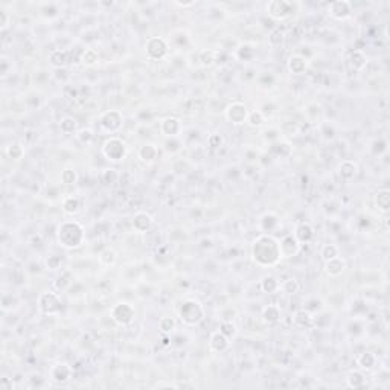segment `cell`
Masks as SVG:
<instances>
[{"label":"cell","mask_w":390,"mask_h":390,"mask_svg":"<svg viewBox=\"0 0 390 390\" xmlns=\"http://www.w3.org/2000/svg\"><path fill=\"white\" fill-rule=\"evenodd\" d=\"M84 240H86V230L78 221L68 220L58 226L56 241L62 248H68V250L78 248L82 246Z\"/></svg>","instance_id":"obj_2"},{"label":"cell","mask_w":390,"mask_h":390,"mask_svg":"<svg viewBox=\"0 0 390 390\" xmlns=\"http://www.w3.org/2000/svg\"><path fill=\"white\" fill-rule=\"evenodd\" d=\"M176 5H177V6H180V8H190V6H194V5H195V2H188V4L176 2Z\"/></svg>","instance_id":"obj_50"},{"label":"cell","mask_w":390,"mask_h":390,"mask_svg":"<svg viewBox=\"0 0 390 390\" xmlns=\"http://www.w3.org/2000/svg\"><path fill=\"white\" fill-rule=\"evenodd\" d=\"M168 52H170V44L162 37H151L145 44V54L152 61L164 60L168 55Z\"/></svg>","instance_id":"obj_7"},{"label":"cell","mask_w":390,"mask_h":390,"mask_svg":"<svg viewBox=\"0 0 390 390\" xmlns=\"http://www.w3.org/2000/svg\"><path fill=\"white\" fill-rule=\"evenodd\" d=\"M286 66H288V70H290L291 74L302 75V74H305L306 69H308V62H306V60H305L304 56H300V55H292V56H290Z\"/></svg>","instance_id":"obj_23"},{"label":"cell","mask_w":390,"mask_h":390,"mask_svg":"<svg viewBox=\"0 0 390 390\" xmlns=\"http://www.w3.org/2000/svg\"><path fill=\"white\" fill-rule=\"evenodd\" d=\"M178 317L186 326H197V324H200L204 320L206 311H204V306L198 300L189 299V300L183 302V305L180 306Z\"/></svg>","instance_id":"obj_3"},{"label":"cell","mask_w":390,"mask_h":390,"mask_svg":"<svg viewBox=\"0 0 390 390\" xmlns=\"http://www.w3.org/2000/svg\"><path fill=\"white\" fill-rule=\"evenodd\" d=\"M101 182L104 183V184H114L118 180H119V172H118V170H114V168H107V170H104L102 172H101Z\"/></svg>","instance_id":"obj_36"},{"label":"cell","mask_w":390,"mask_h":390,"mask_svg":"<svg viewBox=\"0 0 390 390\" xmlns=\"http://www.w3.org/2000/svg\"><path fill=\"white\" fill-rule=\"evenodd\" d=\"M176 318L174 317H170V316H165V317H162L160 320H158V328H160V331L164 332L165 336H168V334H171L174 330H176Z\"/></svg>","instance_id":"obj_34"},{"label":"cell","mask_w":390,"mask_h":390,"mask_svg":"<svg viewBox=\"0 0 390 390\" xmlns=\"http://www.w3.org/2000/svg\"><path fill=\"white\" fill-rule=\"evenodd\" d=\"M54 285H55V288H56V290H64V288H66V286L69 285V280L62 276V278H58V279L55 280V284H54Z\"/></svg>","instance_id":"obj_48"},{"label":"cell","mask_w":390,"mask_h":390,"mask_svg":"<svg viewBox=\"0 0 390 390\" xmlns=\"http://www.w3.org/2000/svg\"><path fill=\"white\" fill-rule=\"evenodd\" d=\"M61 182L64 184H75L78 182V172L72 168H66L61 172Z\"/></svg>","instance_id":"obj_37"},{"label":"cell","mask_w":390,"mask_h":390,"mask_svg":"<svg viewBox=\"0 0 390 390\" xmlns=\"http://www.w3.org/2000/svg\"><path fill=\"white\" fill-rule=\"evenodd\" d=\"M100 259H101V262L106 264V266H113V264L116 262V253H114L112 248H106V250L101 253Z\"/></svg>","instance_id":"obj_43"},{"label":"cell","mask_w":390,"mask_h":390,"mask_svg":"<svg viewBox=\"0 0 390 390\" xmlns=\"http://www.w3.org/2000/svg\"><path fill=\"white\" fill-rule=\"evenodd\" d=\"M6 152H8V156H10L11 158H14V160H18V158H22V157H23V154H24V148H23L20 144H12V145H10V146H8Z\"/></svg>","instance_id":"obj_42"},{"label":"cell","mask_w":390,"mask_h":390,"mask_svg":"<svg viewBox=\"0 0 390 390\" xmlns=\"http://www.w3.org/2000/svg\"><path fill=\"white\" fill-rule=\"evenodd\" d=\"M344 268H346V261L340 254L324 261V273L330 278H338L344 272Z\"/></svg>","instance_id":"obj_13"},{"label":"cell","mask_w":390,"mask_h":390,"mask_svg":"<svg viewBox=\"0 0 390 390\" xmlns=\"http://www.w3.org/2000/svg\"><path fill=\"white\" fill-rule=\"evenodd\" d=\"M294 236L298 240V242L302 246V244H310L314 236H316V232H314V227L310 224V222H300L298 224L296 230H294Z\"/></svg>","instance_id":"obj_15"},{"label":"cell","mask_w":390,"mask_h":390,"mask_svg":"<svg viewBox=\"0 0 390 390\" xmlns=\"http://www.w3.org/2000/svg\"><path fill=\"white\" fill-rule=\"evenodd\" d=\"M110 317L114 323L120 324V326H126V324H130L134 320L136 310L133 308V305H130L126 302H119L110 310Z\"/></svg>","instance_id":"obj_6"},{"label":"cell","mask_w":390,"mask_h":390,"mask_svg":"<svg viewBox=\"0 0 390 390\" xmlns=\"http://www.w3.org/2000/svg\"><path fill=\"white\" fill-rule=\"evenodd\" d=\"M46 266H48L50 270H56V268H60V266H61V258L56 256V254L49 256V259L46 261Z\"/></svg>","instance_id":"obj_47"},{"label":"cell","mask_w":390,"mask_h":390,"mask_svg":"<svg viewBox=\"0 0 390 390\" xmlns=\"http://www.w3.org/2000/svg\"><path fill=\"white\" fill-rule=\"evenodd\" d=\"M81 209V200L76 195H69L62 202V212L66 215H76Z\"/></svg>","instance_id":"obj_26"},{"label":"cell","mask_w":390,"mask_h":390,"mask_svg":"<svg viewBox=\"0 0 390 390\" xmlns=\"http://www.w3.org/2000/svg\"><path fill=\"white\" fill-rule=\"evenodd\" d=\"M218 50H206V52H203L202 54V61H203V64L204 66H210V64H214L215 61H216V58H218Z\"/></svg>","instance_id":"obj_44"},{"label":"cell","mask_w":390,"mask_h":390,"mask_svg":"<svg viewBox=\"0 0 390 390\" xmlns=\"http://www.w3.org/2000/svg\"><path fill=\"white\" fill-rule=\"evenodd\" d=\"M220 331L227 337V338H234L236 336V326L232 323V320H224L220 326Z\"/></svg>","instance_id":"obj_39"},{"label":"cell","mask_w":390,"mask_h":390,"mask_svg":"<svg viewBox=\"0 0 390 390\" xmlns=\"http://www.w3.org/2000/svg\"><path fill=\"white\" fill-rule=\"evenodd\" d=\"M299 290H300V284L294 278H288V279L282 280L279 285V291L285 292V294H296Z\"/></svg>","instance_id":"obj_31"},{"label":"cell","mask_w":390,"mask_h":390,"mask_svg":"<svg viewBox=\"0 0 390 390\" xmlns=\"http://www.w3.org/2000/svg\"><path fill=\"white\" fill-rule=\"evenodd\" d=\"M157 156H158V148L152 144H146L139 148V158L145 162V164H151V162L157 158Z\"/></svg>","instance_id":"obj_27"},{"label":"cell","mask_w":390,"mask_h":390,"mask_svg":"<svg viewBox=\"0 0 390 390\" xmlns=\"http://www.w3.org/2000/svg\"><path fill=\"white\" fill-rule=\"evenodd\" d=\"M252 259L259 267H274L280 262L282 254L279 241L270 234L259 235L252 244Z\"/></svg>","instance_id":"obj_1"},{"label":"cell","mask_w":390,"mask_h":390,"mask_svg":"<svg viewBox=\"0 0 390 390\" xmlns=\"http://www.w3.org/2000/svg\"><path fill=\"white\" fill-rule=\"evenodd\" d=\"M320 254L323 258V261H328V259H331V258L338 256V247L334 246V244H326V246H323Z\"/></svg>","instance_id":"obj_41"},{"label":"cell","mask_w":390,"mask_h":390,"mask_svg":"<svg viewBox=\"0 0 390 390\" xmlns=\"http://www.w3.org/2000/svg\"><path fill=\"white\" fill-rule=\"evenodd\" d=\"M292 323L294 326L302 328V330H310L314 328V316L311 314L310 310L304 308V310H298L292 316Z\"/></svg>","instance_id":"obj_16"},{"label":"cell","mask_w":390,"mask_h":390,"mask_svg":"<svg viewBox=\"0 0 390 390\" xmlns=\"http://www.w3.org/2000/svg\"><path fill=\"white\" fill-rule=\"evenodd\" d=\"M60 130L64 134H74L78 130V120L72 116L62 118L61 122H60Z\"/></svg>","instance_id":"obj_32"},{"label":"cell","mask_w":390,"mask_h":390,"mask_svg":"<svg viewBox=\"0 0 390 390\" xmlns=\"http://www.w3.org/2000/svg\"><path fill=\"white\" fill-rule=\"evenodd\" d=\"M122 114L118 110H108L100 118V124L107 133H116L122 126Z\"/></svg>","instance_id":"obj_10"},{"label":"cell","mask_w":390,"mask_h":390,"mask_svg":"<svg viewBox=\"0 0 390 390\" xmlns=\"http://www.w3.org/2000/svg\"><path fill=\"white\" fill-rule=\"evenodd\" d=\"M0 17H2V22H0V28H2V30H5L8 28V23H10V17H8V12L6 11H0Z\"/></svg>","instance_id":"obj_49"},{"label":"cell","mask_w":390,"mask_h":390,"mask_svg":"<svg viewBox=\"0 0 390 390\" xmlns=\"http://www.w3.org/2000/svg\"><path fill=\"white\" fill-rule=\"evenodd\" d=\"M70 378H72V368L66 363H58L50 369V380L58 384L68 382Z\"/></svg>","instance_id":"obj_14"},{"label":"cell","mask_w":390,"mask_h":390,"mask_svg":"<svg viewBox=\"0 0 390 390\" xmlns=\"http://www.w3.org/2000/svg\"><path fill=\"white\" fill-rule=\"evenodd\" d=\"M250 126H262L266 122V116L261 110H254V112H248L247 120H246Z\"/></svg>","instance_id":"obj_35"},{"label":"cell","mask_w":390,"mask_h":390,"mask_svg":"<svg viewBox=\"0 0 390 390\" xmlns=\"http://www.w3.org/2000/svg\"><path fill=\"white\" fill-rule=\"evenodd\" d=\"M279 285H280V282L274 276H272V274L264 276L261 279V282H259V286H261V290L264 292H267V294H273V292L279 291Z\"/></svg>","instance_id":"obj_29"},{"label":"cell","mask_w":390,"mask_h":390,"mask_svg":"<svg viewBox=\"0 0 390 390\" xmlns=\"http://www.w3.org/2000/svg\"><path fill=\"white\" fill-rule=\"evenodd\" d=\"M38 310L44 316H56L61 311V299L54 291H44L38 296Z\"/></svg>","instance_id":"obj_8"},{"label":"cell","mask_w":390,"mask_h":390,"mask_svg":"<svg viewBox=\"0 0 390 390\" xmlns=\"http://www.w3.org/2000/svg\"><path fill=\"white\" fill-rule=\"evenodd\" d=\"M68 54L64 52V50H61V49H55V50H52L50 52V55H49V62H50V66H54V68H56V69H61V68H64L68 64Z\"/></svg>","instance_id":"obj_30"},{"label":"cell","mask_w":390,"mask_h":390,"mask_svg":"<svg viewBox=\"0 0 390 390\" xmlns=\"http://www.w3.org/2000/svg\"><path fill=\"white\" fill-rule=\"evenodd\" d=\"M229 340H230V338H227L221 331H216V332H214V334L210 336V338H209V349H210L212 352L221 354V352H224V350L229 349V346H230V342H229Z\"/></svg>","instance_id":"obj_18"},{"label":"cell","mask_w":390,"mask_h":390,"mask_svg":"<svg viewBox=\"0 0 390 390\" xmlns=\"http://www.w3.org/2000/svg\"><path fill=\"white\" fill-rule=\"evenodd\" d=\"M102 154L110 162H120L126 156V144L119 138H110L102 145Z\"/></svg>","instance_id":"obj_5"},{"label":"cell","mask_w":390,"mask_h":390,"mask_svg":"<svg viewBox=\"0 0 390 390\" xmlns=\"http://www.w3.org/2000/svg\"><path fill=\"white\" fill-rule=\"evenodd\" d=\"M346 384L350 388H362V387H364V376H363V374L358 372V370L349 372V375L346 376Z\"/></svg>","instance_id":"obj_33"},{"label":"cell","mask_w":390,"mask_h":390,"mask_svg":"<svg viewBox=\"0 0 390 390\" xmlns=\"http://www.w3.org/2000/svg\"><path fill=\"white\" fill-rule=\"evenodd\" d=\"M222 142H224V139H222V136H221V134H218V133H214V134H210V136H209V139H208V144H209V146H210V148H214V150L220 148V146L222 145Z\"/></svg>","instance_id":"obj_46"},{"label":"cell","mask_w":390,"mask_h":390,"mask_svg":"<svg viewBox=\"0 0 390 390\" xmlns=\"http://www.w3.org/2000/svg\"><path fill=\"white\" fill-rule=\"evenodd\" d=\"M338 174L344 182H350L358 176V165L354 160H343L338 168Z\"/></svg>","instance_id":"obj_20"},{"label":"cell","mask_w":390,"mask_h":390,"mask_svg":"<svg viewBox=\"0 0 390 390\" xmlns=\"http://www.w3.org/2000/svg\"><path fill=\"white\" fill-rule=\"evenodd\" d=\"M328 12L336 20H346L352 16V4L348 0H337V2H331L328 6Z\"/></svg>","instance_id":"obj_11"},{"label":"cell","mask_w":390,"mask_h":390,"mask_svg":"<svg viewBox=\"0 0 390 390\" xmlns=\"http://www.w3.org/2000/svg\"><path fill=\"white\" fill-rule=\"evenodd\" d=\"M348 64H349V68H350L352 70L360 72V70L364 69V66L368 64V58H366V55H364L362 50L356 49V50H352V52L349 54Z\"/></svg>","instance_id":"obj_21"},{"label":"cell","mask_w":390,"mask_h":390,"mask_svg":"<svg viewBox=\"0 0 390 390\" xmlns=\"http://www.w3.org/2000/svg\"><path fill=\"white\" fill-rule=\"evenodd\" d=\"M98 61H100V55H98V52L94 49H87L82 54V62L86 64V66L92 68V66H94Z\"/></svg>","instance_id":"obj_40"},{"label":"cell","mask_w":390,"mask_h":390,"mask_svg":"<svg viewBox=\"0 0 390 390\" xmlns=\"http://www.w3.org/2000/svg\"><path fill=\"white\" fill-rule=\"evenodd\" d=\"M279 247H280V254H282V258H285V259L296 256V254L300 252V244L298 242V240L292 236V235L284 236L282 241L279 242Z\"/></svg>","instance_id":"obj_12"},{"label":"cell","mask_w":390,"mask_h":390,"mask_svg":"<svg viewBox=\"0 0 390 390\" xmlns=\"http://www.w3.org/2000/svg\"><path fill=\"white\" fill-rule=\"evenodd\" d=\"M356 364H358L363 370H372L376 366V356L372 352H363L356 358Z\"/></svg>","instance_id":"obj_28"},{"label":"cell","mask_w":390,"mask_h":390,"mask_svg":"<svg viewBox=\"0 0 390 390\" xmlns=\"http://www.w3.org/2000/svg\"><path fill=\"white\" fill-rule=\"evenodd\" d=\"M224 116L226 119L235 124V125H241L247 120L248 116V110L244 104L241 102H234L230 106H227V108L224 110Z\"/></svg>","instance_id":"obj_9"},{"label":"cell","mask_w":390,"mask_h":390,"mask_svg":"<svg viewBox=\"0 0 390 390\" xmlns=\"http://www.w3.org/2000/svg\"><path fill=\"white\" fill-rule=\"evenodd\" d=\"M375 206L378 209V212L381 214H388L390 210V190L388 189H380L376 194H375Z\"/></svg>","instance_id":"obj_22"},{"label":"cell","mask_w":390,"mask_h":390,"mask_svg":"<svg viewBox=\"0 0 390 390\" xmlns=\"http://www.w3.org/2000/svg\"><path fill=\"white\" fill-rule=\"evenodd\" d=\"M261 317L266 324H276L282 317V311L278 305H267L264 306Z\"/></svg>","instance_id":"obj_24"},{"label":"cell","mask_w":390,"mask_h":390,"mask_svg":"<svg viewBox=\"0 0 390 390\" xmlns=\"http://www.w3.org/2000/svg\"><path fill=\"white\" fill-rule=\"evenodd\" d=\"M76 138H78V140L82 142V144H90V142L94 139V134H93V132H92L90 128H84V130H80L78 134H76Z\"/></svg>","instance_id":"obj_45"},{"label":"cell","mask_w":390,"mask_h":390,"mask_svg":"<svg viewBox=\"0 0 390 390\" xmlns=\"http://www.w3.org/2000/svg\"><path fill=\"white\" fill-rule=\"evenodd\" d=\"M160 132L168 138H174L182 132V122L177 118H166L160 124Z\"/></svg>","instance_id":"obj_19"},{"label":"cell","mask_w":390,"mask_h":390,"mask_svg":"<svg viewBox=\"0 0 390 390\" xmlns=\"http://www.w3.org/2000/svg\"><path fill=\"white\" fill-rule=\"evenodd\" d=\"M296 6H298L296 4L286 2V0H272V2H268V5H267V12L273 20L284 22L294 14Z\"/></svg>","instance_id":"obj_4"},{"label":"cell","mask_w":390,"mask_h":390,"mask_svg":"<svg viewBox=\"0 0 390 390\" xmlns=\"http://www.w3.org/2000/svg\"><path fill=\"white\" fill-rule=\"evenodd\" d=\"M284 38H285V29L284 28H276V29L272 30V34L268 37V42H270L272 46H279V44H282Z\"/></svg>","instance_id":"obj_38"},{"label":"cell","mask_w":390,"mask_h":390,"mask_svg":"<svg viewBox=\"0 0 390 390\" xmlns=\"http://www.w3.org/2000/svg\"><path fill=\"white\" fill-rule=\"evenodd\" d=\"M259 226H261V230L266 232V234H270L273 232L276 227L279 226V218L276 214L273 212H267L261 216V220H259Z\"/></svg>","instance_id":"obj_25"},{"label":"cell","mask_w":390,"mask_h":390,"mask_svg":"<svg viewBox=\"0 0 390 390\" xmlns=\"http://www.w3.org/2000/svg\"><path fill=\"white\" fill-rule=\"evenodd\" d=\"M154 224V220L150 214L146 212H138L133 218V229L138 234H145L148 232Z\"/></svg>","instance_id":"obj_17"}]
</instances>
